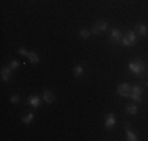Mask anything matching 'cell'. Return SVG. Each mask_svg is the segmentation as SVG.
<instances>
[{
  "mask_svg": "<svg viewBox=\"0 0 148 141\" xmlns=\"http://www.w3.org/2000/svg\"><path fill=\"white\" fill-rule=\"evenodd\" d=\"M128 68H129V70H131L132 74H136L137 77H140L147 70V64H145L143 60H134V61H129Z\"/></svg>",
  "mask_w": 148,
  "mask_h": 141,
  "instance_id": "6da1fadb",
  "label": "cell"
},
{
  "mask_svg": "<svg viewBox=\"0 0 148 141\" xmlns=\"http://www.w3.org/2000/svg\"><path fill=\"white\" fill-rule=\"evenodd\" d=\"M136 41H137V38H136V31H128L126 35H123V38H121V44L123 45H126V47H129V45H132V44H136Z\"/></svg>",
  "mask_w": 148,
  "mask_h": 141,
  "instance_id": "7a4b0ae2",
  "label": "cell"
},
{
  "mask_svg": "<svg viewBox=\"0 0 148 141\" xmlns=\"http://www.w3.org/2000/svg\"><path fill=\"white\" fill-rule=\"evenodd\" d=\"M131 91H132V86L129 83H121L117 88V93L121 97H131Z\"/></svg>",
  "mask_w": 148,
  "mask_h": 141,
  "instance_id": "3957f363",
  "label": "cell"
},
{
  "mask_svg": "<svg viewBox=\"0 0 148 141\" xmlns=\"http://www.w3.org/2000/svg\"><path fill=\"white\" fill-rule=\"evenodd\" d=\"M107 25H109V24L106 22V20H98V22L93 25V28H91V33H93V35L104 33V31L107 30Z\"/></svg>",
  "mask_w": 148,
  "mask_h": 141,
  "instance_id": "277c9868",
  "label": "cell"
},
{
  "mask_svg": "<svg viewBox=\"0 0 148 141\" xmlns=\"http://www.w3.org/2000/svg\"><path fill=\"white\" fill-rule=\"evenodd\" d=\"M131 99H132V100H136V102H140V100H142V86H139V85L132 86Z\"/></svg>",
  "mask_w": 148,
  "mask_h": 141,
  "instance_id": "5b68a950",
  "label": "cell"
},
{
  "mask_svg": "<svg viewBox=\"0 0 148 141\" xmlns=\"http://www.w3.org/2000/svg\"><path fill=\"white\" fill-rule=\"evenodd\" d=\"M115 115L114 113H109L107 116H106V129H114L115 127Z\"/></svg>",
  "mask_w": 148,
  "mask_h": 141,
  "instance_id": "8992f818",
  "label": "cell"
},
{
  "mask_svg": "<svg viewBox=\"0 0 148 141\" xmlns=\"http://www.w3.org/2000/svg\"><path fill=\"white\" fill-rule=\"evenodd\" d=\"M121 38H123L121 31H120L118 28H112L110 30V39L114 42H118V41H121Z\"/></svg>",
  "mask_w": 148,
  "mask_h": 141,
  "instance_id": "52a82bcc",
  "label": "cell"
},
{
  "mask_svg": "<svg viewBox=\"0 0 148 141\" xmlns=\"http://www.w3.org/2000/svg\"><path fill=\"white\" fill-rule=\"evenodd\" d=\"M11 79H13L11 68H3L2 69V80H3V82H10Z\"/></svg>",
  "mask_w": 148,
  "mask_h": 141,
  "instance_id": "ba28073f",
  "label": "cell"
},
{
  "mask_svg": "<svg viewBox=\"0 0 148 141\" xmlns=\"http://www.w3.org/2000/svg\"><path fill=\"white\" fill-rule=\"evenodd\" d=\"M125 129H126V138H128L129 141H137V140H139V138H137V135L131 130L129 124H125Z\"/></svg>",
  "mask_w": 148,
  "mask_h": 141,
  "instance_id": "9c48e42d",
  "label": "cell"
},
{
  "mask_svg": "<svg viewBox=\"0 0 148 141\" xmlns=\"http://www.w3.org/2000/svg\"><path fill=\"white\" fill-rule=\"evenodd\" d=\"M43 100L46 102V104H54V100H55L54 93H52V91H44V94H43Z\"/></svg>",
  "mask_w": 148,
  "mask_h": 141,
  "instance_id": "30bf717a",
  "label": "cell"
},
{
  "mask_svg": "<svg viewBox=\"0 0 148 141\" xmlns=\"http://www.w3.org/2000/svg\"><path fill=\"white\" fill-rule=\"evenodd\" d=\"M136 31L140 35V36H147V35H148V28H147V25H143L142 22L136 25Z\"/></svg>",
  "mask_w": 148,
  "mask_h": 141,
  "instance_id": "8fae6325",
  "label": "cell"
},
{
  "mask_svg": "<svg viewBox=\"0 0 148 141\" xmlns=\"http://www.w3.org/2000/svg\"><path fill=\"white\" fill-rule=\"evenodd\" d=\"M29 104L32 105V107L38 108V107H40V104H41V99L38 97V96H30L29 97Z\"/></svg>",
  "mask_w": 148,
  "mask_h": 141,
  "instance_id": "7c38bea8",
  "label": "cell"
},
{
  "mask_svg": "<svg viewBox=\"0 0 148 141\" xmlns=\"http://www.w3.org/2000/svg\"><path fill=\"white\" fill-rule=\"evenodd\" d=\"M29 60H30V63H33V64H38L40 63V56H38V54H35V52H29Z\"/></svg>",
  "mask_w": 148,
  "mask_h": 141,
  "instance_id": "4fadbf2b",
  "label": "cell"
},
{
  "mask_svg": "<svg viewBox=\"0 0 148 141\" xmlns=\"http://www.w3.org/2000/svg\"><path fill=\"white\" fill-rule=\"evenodd\" d=\"M82 74H84V68H82V66H80V64L74 66V77H77V79H79Z\"/></svg>",
  "mask_w": 148,
  "mask_h": 141,
  "instance_id": "5bb4252c",
  "label": "cell"
},
{
  "mask_svg": "<svg viewBox=\"0 0 148 141\" xmlns=\"http://www.w3.org/2000/svg\"><path fill=\"white\" fill-rule=\"evenodd\" d=\"M126 111L129 113V115H137V113H139V108H137V105H128V107H126Z\"/></svg>",
  "mask_w": 148,
  "mask_h": 141,
  "instance_id": "9a60e30c",
  "label": "cell"
},
{
  "mask_svg": "<svg viewBox=\"0 0 148 141\" xmlns=\"http://www.w3.org/2000/svg\"><path fill=\"white\" fill-rule=\"evenodd\" d=\"M33 118H35V113H29L27 116H24V118H22V122H24V124H30V122L33 121Z\"/></svg>",
  "mask_w": 148,
  "mask_h": 141,
  "instance_id": "2e32d148",
  "label": "cell"
},
{
  "mask_svg": "<svg viewBox=\"0 0 148 141\" xmlns=\"http://www.w3.org/2000/svg\"><path fill=\"white\" fill-rule=\"evenodd\" d=\"M90 33H91V31L85 30V28H82V30H80V38H82V39H88V38H90Z\"/></svg>",
  "mask_w": 148,
  "mask_h": 141,
  "instance_id": "e0dca14e",
  "label": "cell"
},
{
  "mask_svg": "<svg viewBox=\"0 0 148 141\" xmlns=\"http://www.w3.org/2000/svg\"><path fill=\"white\" fill-rule=\"evenodd\" d=\"M10 68H11V69H17V68H19V61H16V60H13V61L10 63Z\"/></svg>",
  "mask_w": 148,
  "mask_h": 141,
  "instance_id": "ac0fdd59",
  "label": "cell"
},
{
  "mask_svg": "<svg viewBox=\"0 0 148 141\" xmlns=\"http://www.w3.org/2000/svg\"><path fill=\"white\" fill-rule=\"evenodd\" d=\"M10 102H11V104H17V102H19V96H16V94H14V96H11V97H10Z\"/></svg>",
  "mask_w": 148,
  "mask_h": 141,
  "instance_id": "d6986e66",
  "label": "cell"
},
{
  "mask_svg": "<svg viewBox=\"0 0 148 141\" xmlns=\"http://www.w3.org/2000/svg\"><path fill=\"white\" fill-rule=\"evenodd\" d=\"M17 54H19V55H29V52H27L24 47H21L19 50H17Z\"/></svg>",
  "mask_w": 148,
  "mask_h": 141,
  "instance_id": "ffe728a7",
  "label": "cell"
},
{
  "mask_svg": "<svg viewBox=\"0 0 148 141\" xmlns=\"http://www.w3.org/2000/svg\"><path fill=\"white\" fill-rule=\"evenodd\" d=\"M147 85H148V80H147Z\"/></svg>",
  "mask_w": 148,
  "mask_h": 141,
  "instance_id": "44dd1931",
  "label": "cell"
}]
</instances>
